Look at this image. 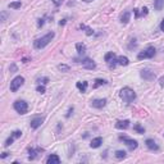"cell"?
Wrapping results in <instances>:
<instances>
[{"instance_id": "6da1fadb", "label": "cell", "mask_w": 164, "mask_h": 164, "mask_svg": "<svg viewBox=\"0 0 164 164\" xmlns=\"http://www.w3.org/2000/svg\"><path fill=\"white\" fill-rule=\"evenodd\" d=\"M54 36H55L54 32H49V33L45 35V36L40 37V39H37V40H35L33 46L36 48V49H43V48H45L51 40L54 39Z\"/></svg>"}, {"instance_id": "7a4b0ae2", "label": "cell", "mask_w": 164, "mask_h": 164, "mask_svg": "<svg viewBox=\"0 0 164 164\" xmlns=\"http://www.w3.org/2000/svg\"><path fill=\"white\" fill-rule=\"evenodd\" d=\"M121 97L124 103H132L136 99V92L130 87H124L121 90Z\"/></svg>"}, {"instance_id": "3957f363", "label": "cell", "mask_w": 164, "mask_h": 164, "mask_svg": "<svg viewBox=\"0 0 164 164\" xmlns=\"http://www.w3.org/2000/svg\"><path fill=\"white\" fill-rule=\"evenodd\" d=\"M14 109H16V111H18V113L24 114L28 110V104L24 102V100H17L14 103Z\"/></svg>"}, {"instance_id": "277c9868", "label": "cell", "mask_w": 164, "mask_h": 164, "mask_svg": "<svg viewBox=\"0 0 164 164\" xmlns=\"http://www.w3.org/2000/svg\"><path fill=\"white\" fill-rule=\"evenodd\" d=\"M23 82H24V78L22 77V76H17L16 78H13V81L10 82V91L16 92L17 90L23 85Z\"/></svg>"}, {"instance_id": "5b68a950", "label": "cell", "mask_w": 164, "mask_h": 164, "mask_svg": "<svg viewBox=\"0 0 164 164\" xmlns=\"http://www.w3.org/2000/svg\"><path fill=\"white\" fill-rule=\"evenodd\" d=\"M155 55V48H153V46H150L146 50L144 51H141V53H138L137 55V59H146V58H153Z\"/></svg>"}, {"instance_id": "8992f818", "label": "cell", "mask_w": 164, "mask_h": 164, "mask_svg": "<svg viewBox=\"0 0 164 164\" xmlns=\"http://www.w3.org/2000/svg\"><path fill=\"white\" fill-rule=\"evenodd\" d=\"M141 77L146 80V81H153L155 78V73L150 69H142L141 71Z\"/></svg>"}, {"instance_id": "52a82bcc", "label": "cell", "mask_w": 164, "mask_h": 164, "mask_svg": "<svg viewBox=\"0 0 164 164\" xmlns=\"http://www.w3.org/2000/svg\"><path fill=\"white\" fill-rule=\"evenodd\" d=\"M121 140L124 141V144L128 146V149L130 150L137 149V141L136 140H131V138H127V137H121Z\"/></svg>"}, {"instance_id": "ba28073f", "label": "cell", "mask_w": 164, "mask_h": 164, "mask_svg": "<svg viewBox=\"0 0 164 164\" xmlns=\"http://www.w3.org/2000/svg\"><path fill=\"white\" fill-rule=\"evenodd\" d=\"M81 63H82V65H83V67L87 68V69H94V68L96 67V64L94 63V60H91L90 58H85V59H82Z\"/></svg>"}, {"instance_id": "9c48e42d", "label": "cell", "mask_w": 164, "mask_h": 164, "mask_svg": "<svg viewBox=\"0 0 164 164\" xmlns=\"http://www.w3.org/2000/svg\"><path fill=\"white\" fill-rule=\"evenodd\" d=\"M43 122H44V117H37V118H33L32 121H31V128H39L41 124H43Z\"/></svg>"}, {"instance_id": "30bf717a", "label": "cell", "mask_w": 164, "mask_h": 164, "mask_svg": "<svg viewBox=\"0 0 164 164\" xmlns=\"http://www.w3.org/2000/svg\"><path fill=\"white\" fill-rule=\"evenodd\" d=\"M91 104H92V106H94V108L102 109L103 106H105L106 100H105V99H95V100H92V102H91Z\"/></svg>"}, {"instance_id": "8fae6325", "label": "cell", "mask_w": 164, "mask_h": 164, "mask_svg": "<svg viewBox=\"0 0 164 164\" xmlns=\"http://www.w3.org/2000/svg\"><path fill=\"white\" fill-rule=\"evenodd\" d=\"M145 144H146V146H148L150 150H159L158 144H156L154 140H151V138H148V140L145 141Z\"/></svg>"}, {"instance_id": "7c38bea8", "label": "cell", "mask_w": 164, "mask_h": 164, "mask_svg": "<svg viewBox=\"0 0 164 164\" xmlns=\"http://www.w3.org/2000/svg\"><path fill=\"white\" fill-rule=\"evenodd\" d=\"M116 127L119 128V130H127L130 127V122L128 121H118L116 123Z\"/></svg>"}, {"instance_id": "4fadbf2b", "label": "cell", "mask_w": 164, "mask_h": 164, "mask_svg": "<svg viewBox=\"0 0 164 164\" xmlns=\"http://www.w3.org/2000/svg\"><path fill=\"white\" fill-rule=\"evenodd\" d=\"M46 163H48V164H59V163H60V159H59V156H58V155L51 154V155L48 158Z\"/></svg>"}, {"instance_id": "5bb4252c", "label": "cell", "mask_w": 164, "mask_h": 164, "mask_svg": "<svg viewBox=\"0 0 164 164\" xmlns=\"http://www.w3.org/2000/svg\"><path fill=\"white\" fill-rule=\"evenodd\" d=\"M102 144H103V138L102 137H96V138H94V140L91 141L90 146H91L92 149H96V148H99Z\"/></svg>"}, {"instance_id": "9a60e30c", "label": "cell", "mask_w": 164, "mask_h": 164, "mask_svg": "<svg viewBox=\"0 0 164 164\" xmlns=\"http://www.w3.org/2000/svg\"><path fill=\"white\" fill-rule=\"evenodd\" d=\"M76 86H77V89H78L81 92H86L89 83H87L86 81H82V82H77V83H76Z\"/></svg>"}, {"instance_id": "2e32d148", "label": "cell", "mask_w": 164, "mask_h": 164, "mask_svg": "<svg viewBox=\"0 0 164 164\" xmlns=\"http://www.w3.org/2000/svg\"><path fill=\"white\" fill-rule=\"evenodd\" d=\"M41 151H43L41 149H31V150H30V159H35V158H37L39 153H41Z\"/></svg>"}, {"instance_id": "e0dca14e", "label": "cell", "mask_w": 164, "mask_h": 164, "mask_svg": "<svg viewBox=\"0 0 164 164\" xmlns=\"http://www.w3.org/2000/svg\"><path fill=\"white\" fill-rule=\"evenodd\" d=\"M117 62H118V64H121V65H128V63H130L127 57H118Z\"/></svg>"}, {"instance_id": "ac0fdd59", "label": "cell", "mask_w": 164, "mask_h": 164, "mask_svg": "<svg viewBox=\"0 0 164 164\" xmlns=\"http://www.w3.org/2000/svg\"><path fill=\"white\" fill-rule=\"evenodd\" d=\"M130 17H131V13H130V12H126V13H123V16L121 17V22L123 23V24L128 23V21H130Z\"/></svg>"}, {"instance_id": "d6986e66", "label": "cell", "mask_w": 164, "mask_h": 164, "mask_svg": "<svg viewBox=\"0 0 164 164\" xmlns=\"http://www.w3.org/2000/svg\"><path fill=\"white\" fill-rule=\"evenodd\" d=\"M164 6V0H155L154 1V8L156 10H162Z\"/></svg>"}, {"instance_id": "ffe728a7", "label": "cell", "mask_w": 164, "mask_h": 164, "mask_svg": "<svg viewBox=\"0 0 164 164\" xmlns=\"http://www.w3.org/2000/svg\"><path fill=\"white\" fill-rule=\"evenodd\" d=\"M76 49H77V51H78V54H83L86 51V46L83 44L81 43H78V44H76Z\"/></svg>"}, {"instance_id": "44dd1931", "label": "cell", "mask_w": 164, "mask_h": 164, "mask_svg": "<svg viewBox=\"0 0 164 164\" xmlns=\"http://www.w3.org/2000/svg\"><path fill=\"white\" fill-rule=\"evenodd\" d=\"M114 58H116V54H114L113 51H110V53H108V54L105 55V58H104V59H105V62H106V63H109L110 60H113Z\"/></svg>"}, {"instance_id": "7402d4cb", "label": "cell", "mask_w": 164, "mask_h": 164, "mask_svg": "<svg viewBox=\"0 0 164 164\" xmlns=\"http://www.w3.org/2000/svg\"><path fill=\"white\" fill-rule=\"evenodd\" d=\"M22 3L21 1H13V3H9V8H13V9H18L21 8Z\"/></svg>"}, {"instance_id": "603a6c76", "label": "cell", "mask_w": 164, "mask_h": 164, "mask_svg": "<svg viewBox=\"0 0 164 164\" xmlns=\"http://www.w3.org/2000/svg\"><path fill=\"white\" fill-rule=\"evenodd\" d=\"M116 156L118 159H123V158H126V151H123V150H117Z\"/></svg>"}, {"instance_id": "cb8c5ba5", "label": "cell", "mask_w": 164, "mask_h": 164, "mask_svg": "<svg viewBox=\"0 0 164 164\" xmlns=\"http://www.w3.org/2000/svg\"><path fill=\"white\" fill-rule=\"evenodd\" d=\"M105 83H106L105 80H96V81H95V85H94V87L96 89V87H99V86H102V85H105Z\"/></svg>"}, {"instance_id": "d4e9b609", "label": "cell", "mask_w": 164, "mask_h": 164, "mask_svg": "<svg viewBox=\"0 0 164 164\" xmlns=\"http://www.w3.org/2000/svg\"><path fill=\"white\" fill-rule=\"evenodd\" d=\"M58 68H59V71H62V72H68L69 71V67L65 65V64H59Z\"/></svg>"}, {"instance_id": "484cf974", "label": "cell", "mask_w": 164, "mask_h": 164, "mask_svg": "<svg viewBox=\"0 0 164 164\" xmlns=\"http://www.w3.org/2000/svg\"><path fill=\"white\" fill-rule=\"evenodd\" d=\"M133 128H135V130H136V131H137V132H138V133H144V132H145V130H144V128H142V127H141V126H140V124H136V126H135V127H133Z\"/></svg>"}, {"instance_id": "4316f807", "label": "cell", "mask_w": 164, "mask_h": 164, "mask_svg": "<svg viewBox=\"0 0 164 164\" xmlns=\"http://www.w3.org/2000/svg\"><path fill=\"white\" fill-rule=\"evenodd\" d=\"M21 135H22V132H21V131H14L12 133V137L13 138H18V137H21Z\"/></svg>"}, {"instance_id": "83f0119b", "label": "cell", "mask_w": 164, "mask_h": 164, "mask_svg": "<svg viewBox=\"0 0 164 164\" xmlns=\"http://www.w3.org/2000/svg\"><path fill=\"white\" fill-rule=\"evenodd\" d=\"M14 140H16V138H13V137H12V136H10V137L8 138V140H6V141H5V144H4V145H5V146H10V145H12V142H13V141H14Z\"/></svg>"}, {"instance_id": "f1b7e54d", "label": "cell", "mask_w": 164, "mask_h": 164, "mask_svg": "<svg viewBox=\"0 0 164 164\" xmlns=\"http://www.w3.org/2000/svg\"><path fill=\"white\" fill-rule=\"evenodd\" d=\"M36 91L40 92V94H44V92H45V86H41V85L37 86V87H36Z\"/></svg>"}, {"instance_id": "f546056e", "label": "cell", "mask_w": 164, "mask_h": 164, "mask_svg": "<svg viewBox=\"0 0 164 164\" xmlns=\"http://www.w3.org/2000/svg\"><path fill=\"white\" fill-rule=\"evenodd\" d=\"M85 28H86V35H89V36H90V35L94 33V31L91 28H89V27H86V26H85Z\"/></svg>"}, {"instance_id": "4dcf8cb0", "label": "cell", "mask_w": 164, "mask_h": 164, "mask_svg": "<svg viewBox=\"0 0 164 164\" xmlns=\"http://www.w3.org/2000/svg\"><path fill=\"white\" fill-rule=\"evenodd\" d=\"M51 1H53V3H54V4H55V5H60V4H62V3H63V1H64V0H51Z\"/></svg>"}, {"instance_id": "1f68e13d", "label": "cell", "mask_w": 164, "mask_h": 164, "mask_svg": "<svg viewBox=\"0 0 164 164\" xmlns=\"http://www.w3.org/2000/svg\"><path fill=\"white\" fill-rule=\"evenodd\" d=\"M141 10H142V12H141L142 16H146V14H148V8H142Z\"/></svg>"}, {"instance_id": "d6a6232c", "label": "cell", "mask_w": 164, "mask_h": 164, "mask_svg": "<svg viewBox=\"0 0 164 164\" xmlns=\"http://www.w3.org/2000/svg\"><path fill=\"white\" fill-rule=\"evenodd\" d=\"M159 82H160V86H162V87H164V76H162V77H160Z\"/></svg>"}, {"instance_id": "836d02e7", "label": "cell", "mask_w": 164, "mask_h": 164, "mask_svg": "<svg viewBox=\"0 0 164 164\" xmlns=\"http://www.w3.org/2000/svg\"><path fill=\"white\" fill-rule=\"evenodd\" d=\"M160 30H162L163 32H164V19L162 21V23H160Z\"/></svg>"}, {"instance_id": "e575fe53", "label": "cell", "mask_w": 164, "mask_h": 164, "mask_svg": "<svg viewBox=\"0 0 164 164\" xmlns=\"http://www.w3.org/2000/svg\"><path fill=\"white\" fill-rule=\"evenodd\" d=\"M6 156H8V153H3L1 154V158H6Z\"/></svg>"}, {"instance_id": "d590c367", "label": "cell", "mask_w": 164, "mask_h": 164, "mask_svg": "<svg viewBox=\"0 0 164 164\" xmlns=\"http://www.w3.org/2000/svg\"><path fill=\"white\" fill-rule=\"evenodd\" d=\"M83 1H86V3H91L92 0H83Z\"/></svg>"}]
</instances>
